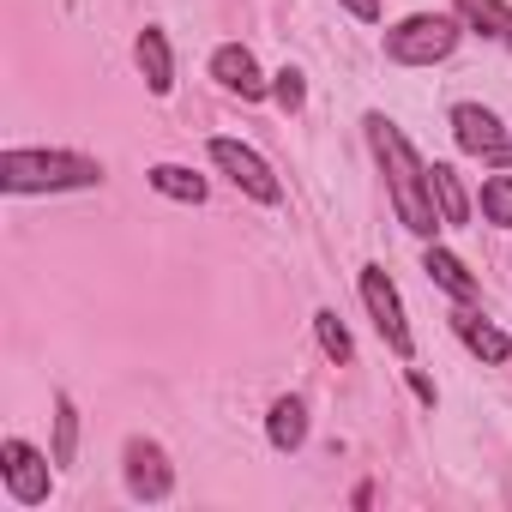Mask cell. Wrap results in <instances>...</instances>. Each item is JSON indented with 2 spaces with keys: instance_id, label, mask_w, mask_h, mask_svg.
Listing matches in <instances>:
<instances>
[{
  "instance_id": "cell-1",
  "label": "cell",
  "mask_w": 512,
  "mask_h": 512,
  "mask_svg": "<svg viewBox=\"0 0 512 512\" xmlns=\"http://www.w3.org/2000/svg\"><path fill=\"white\" fill-rule=\"evenodd\" d=\"M368 145H374V157H380V169H386L398 223H404L410 235H434L446 217H440V205H434V181H428V163L416 157V145H410V139L398 133V121H386V115H368Z\"/></svg>"
},
{
  "instance_id": "cell-2",
  "label": "cell",
  "mask_w": 512,
  "mask_h": 512,
  "mask_svg": "<svg viewBox=\"0 0 512 512\" xmlns=\"http://www.w3.org/2000/svg\"><path fill=\"white\" fill-rule=\"evenodd\" d=\"M103 163L73 157V151H7L0 157V187L7 193H67V187H97Z\"/></svg>"
},
{
  "instance_id": "cell-3",
  "label": "cell",
  "mask_w": 512,
  "mask_h": 512,
  "mask_svg": "<svg viewBox=\"0 0 512 512\" xmlns=\"http://www.w3.org/2000/svg\"><path fill=\"white\" fill-rule=\"evenodd\" d=\"M452 49H458V25L440 13H410L404 25L386 31V61H398V67H434Z\"/></svg>"
},
{
  "instance_id": "cell-4",
  "label": "cell",
  "mask_w": 512,
  "mask_h": 512,
  "mask_svg": "<svg viewBox=\"0 0 512 512\" xmlns=\"http://www.w3.org/2000/svg\"><path fill=\"white\" fill-rule=\"evenodd\" d=\"M211 163L247 193V199H260V205H278L284 199V187H278V175H272V163L253 151V145H241V139H211Z\"/></svg>"
},
{
  "instance_id": "cell-5",
  "label": "cell",
  "mask_w": 512,
  "mask_h": 512,
  "mask_svg": "<svg viewBox=\"0 0 512 512\" xmlns=\"http://www.w3.org/2000/svg\"><path fill=\"white\" fill-rule=\"evenodd\" d=\"M362 308L374 314V332L386 338L392 356H410V350H416L410 320H404V302H398V290H392V278H386L380 266H362Z\"/></svg>"
},
{
  "instance_id": "cell-6",
  "label": "cell",
  "mask_w": 512,
  "mask_h": 512,
  "mask_svg": "<svg viewBox=\"0 0 512 512\" xmlns=\"http://www.w3.org/2000/svg\"><path fill=\"white\" fill-rule=\"evenodd\" d=\"M0 476H7V494L19 506H43L49 500V458L25 440H7L0 446Z\"/></svg>"
},
{
  "instance_id": "cell-7",
  "label": "cell",
  "mask_w": 512,
  "mask_h": 512,
  "mask_svg": "<svg viewBox=\"0 0 512 512\" xmlns=\"http://www.w3.org/2000/svg\"><path fill=\"white\" fill-rule=\"evenodd\" d=\"M121 458H127V488H133V500H169L175 470H169V458H163L157 440H127Z\"/></svg>"
},
{
  "instance_id": "cell-8",
  "label": "cell",
  "mask_w": 512,
  "mask_h": 512,
  "mask_svg": "<svg viewBox=\"0 0 512 512\" xmlns=\"http://www.w3.org/2000/svg\"><path fill=\"white\" fill-rule=\"evenodd\" d=\"M211 79L223 85V91H235V97H266L272 85L260 79V61H253V49H241V43H223L217 55H211Z\"/></svg>"
},
{
  "instance_id": "cell-9",
  "label": "cell",
  "mask_w": 512,
  "mask_h": 512,
  "mask_svg": "<svg viewBox=\"0 0 512 512\" xmlns=\"http://www.w3.org/2000/svg\"><path fill=\"white\" fill-rule=\"evenodd\" d=\"M452 139H458V151L488 157V151L506 139V127H500L494 109H482V103H458V109H452Z\"/></svg>"
},
{
  "instance_id": "cell-10",
  "label": "cell",
  "mask_w": 512,
  "mask_h": 512,
  "mask_svg": "<svg viewBox=\"0 0 512 512\" xmlns=\"http://www.w3.org/2000/svg\"><path fill=\"white\" fill-rule=\"evenodd\" d=\"M452 7L464 13V25H470V31L494 37V43L512 55V7H506V0H452Z\"/></svg>"
},
{
  "instance_id": "cell-11",
  "label": "cell",
  "mask_w": 512,
  "mask_h": 512,
  "mask_svg": "<svg viewBox=\"0 0 512 512\" xmlns=\"http://www.w3.org/2000/svg\"><path fill=\"white\" fill-rule=\"evenodd\" d=\"M452 326H458V338H464V344H470V356H482V362H488V368H500V362H506V356H512V338H506V332H500V326H488V320H482V314H458V320H452Z\"/></svg>"
},
{
  "instance_id": "cell-12",
  "label": "cell",
  "mask_w": 512,
  "mask_h": 512,
  "mask_svg": "<svg viewBox=\"0 0 512 512\" xmlns=\"http://www.w3.org/2000/svg\"><path fill=\"white\" fill-rule=\"evenodd\" d=\"M139 73L157 97L175 91V61H169V37L163 31H139Z\"/></svg>"
},
{
  "instance_id": "cell-13",
  "label": "cell",
  "mask_w": 512,
  "mask_h": 512,
  "mask_svg": "<svg viewBox=\"0 0 512 512\" xmlns=\"http://www.w3.org/2000/svg\"><path fill=\"white\" fill-rule=\"evenodd\" d=\"M266 434H272L278 452H296V446L308 440V404H302V398H278L272 416H266Z\"/></svg>"
},
{
  "instance_id": "cell-14",
  "label": "cell",
  "mask_w": 512,
  "mask_h": 512,
  "mask_svg": "<svg viewBox=\"0 0 512 512\" xmlns=\"http://www.w3.org/2000/svg\"><path fill=\"white\" fill-rule=\"evenodd\" d=\"M422 272H428V278H434V284H440L452 302H476V278H470V272L452 260L446 247H428V253H422Z\"/></svg>"
},
{
  "instance_id": "cell-15",
  "label": "cell",
  "mask_w": 512,
  "mask_h": 512,
  "mask_svg": "<svg viewBox=\"0 0 512 512\" xmlns=\"http://www.w3.org/2000/svg\"><path fill=\"white\" fill-rule=\"evenodd\" d=\"M428 181H434V205H440V217H446V223H470V193H464L458 169H452V163H434Z\"/></svg>"
},
{
  "instance_id": "cell-16",
  "label": "cell",
  "mask_w": 512,
  "mask_h": 512,
  "mask_svg": "<svg viewBox=\"0 0 512 512\" xmlns=\"http://www.w3.org/2000/svg\"><path fill=\"white\" fill-rule=\"evenodd\" d=\"M151 187L169 193V199H181V205H199V199H205V175H193V169H181V163H157V169H151Z\"/></svg>"
},
{
  "instance_id": "cell-17",
  "label": "cell",
  "mask_w": 512,
  "mask_h": 512,
  "mask_svg": "<svg viewBox=\"0 0 512 512\" xmlns=\"http://www.w3.org/2000/svg\"><path fill=\"white\" fill-rule=\"evenodd\" d=\"M314 338H320V350H326L338 368H350V362H356V344H350V332H344V320H338L332 308H320V314H314Z\"/></svg>"
},
{
  "instance_id": "cell-18",
  "label": "cell",
  "mask_w": 512,
  "mask_h": 512,
  "mask_svg": "<svg viewBox=\"0 0 512 512\" xmlns=\"http://www.w3.org/2000/svg\"><path fill=\"white\" fill-rule=\"evenodd\" d=\"M73 452H79V410H73V398L61 392V398H55V464H73Z\"/></svg>"
},
{
  "instance_id": "cell-19",
  "label": "cell",
  "mask_w": 512,
  "mask_h": 512,
  "mask_svg": "<svg viewBox=\"0 0 512 512\" xmlns=\"http://www.w3.org/2000/svg\"><path fill=\"white\" fill-rule=\"evenodd\" d=\"M482 217L500 223V229H512V175H488L482 181Z\"/></svg>"
},
{
  "instance_id": "cell-20",
  "label": "cell",
  "mask_w": 512,
  "mask_h": 512,
  "mask_svg": "<svg viewBox=\"0 0 512 512\" xmlns=\"http://www.w3.org/2000/svg\"><path fill=\"white\" fill-rule=\"evenodd\" d=\"M272 97H278V109H284V115H296V109H302V97H308L302 73H296V67H284V73L272 79Z\"/></svg>"
},
{
  "instance_id": "cell-21",
  "label": "cell",
  "mask_w": 512,
  "mask_h": 512,
  "mask_svg": "<svg viewBox=\"0 0 512 512\" xmlns=\"http://www.w3.org/2000/svg\"><path fill=\"white\" fill-rule=\"evenodd\" d=\"M488 163H494V169H512V133H506V139L488 151Z\"/></svg>"
},
{
  "instance_id": "cell-22",
  "label": "cell",
  "mask_w": 512,
  "mask_h": 512,
  "mask_svg": "<svg viewBox=\"0 0 512 512\" xmlns=\"http://www.w3.org/2000/svg\"><path fill=\"white\" fill-rule=\"evenodd\" d=\"M344 7H350L356 19H380V0H344Z\"/></svg>"
}]
</instances>
